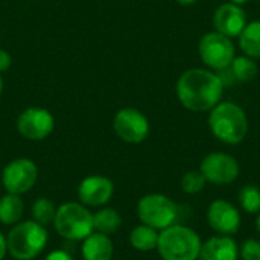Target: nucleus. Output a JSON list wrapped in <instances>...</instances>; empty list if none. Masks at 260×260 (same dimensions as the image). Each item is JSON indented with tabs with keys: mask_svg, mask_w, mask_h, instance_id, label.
Returning <instances> with one entry per match:
<instances>
[{
	"mask_svg": "<svg viewBox=\"0 0 260 260\" xmlns=\"http://www.w3.org/2000/svg\"><path fill=\"white\" fill-rule=\"evenodd\" d=\"M256 229H257V233L260 235V212L257 213V218H256Z\"/></svg>",
	"mask_w": 260,
	"mask_h": 260,
	"instance_id": "c756f323",
	"label": "nucleus"
},
{
	"mask_svg": "<svg viewBox=\"0 0 260 260\" xmlns=\"http://www.w3.org/2000/svg\"><path fill=\"white\" fill-rule=\"evenodd\" d=\"M2 90H3V79H2V76H0V94H2Z\"/></svg>",
	"mask_w": 260,
	"mask_h": 260,
	"instance_id": "2f4dec72",
	"label": "nucleus"
},
{
	"mask_svg": "<svg viewBox=\"0 0 260 260\" xmlns=\"http://www.w3.org/2000/svg\"><path fill=\"white\" fill-rule=\"evenodd\" d=\"M201 245L195 230L174 224L160 232L157 251L163 260H198Z\"/></svg>",
	"mask_w": 260,
	"mask_h": 260,
	"instance_id": "7ed1b4c3",
	"label": "nucleus"
},
{
	"mask_svg": "<svg viewBox=\"0 0 260 260\" xmlns=\"http://www.w3.org/2000/svg\"><path fill=\"white\" fill-rule=\"evenodd\" d=\"M53 116L44 108H27L17 119V129L27 140H43L53 131Z\"/></svg>",
	"mask_w": 260,
	"mask_h": 260,
	"instance_id": "9b49d317",
	"label": "nucleus"
},
{
	"mask_svg": "<svg viewBox=\"0 0 260 260\" xmlns=\"http://www.w3.org/2000/svg\"><path fill=\"white\" fill-rule=\"evenodd\" d=\"M114 193V184L104 175H91L81 181L78 187V198L81 204L90 207L105 206Z\"/></svg>",
	"mask_w": 260,
	"mask_h": 260,
	"instance_id": "ddd939ff",
	"label": "nucleus"
},
{
	"mask_svg": "<svg viewBox=\"0 0 260 260\" xmlns=\"http://www.w3.org/2000/svg\"><path fill=\"white\" fill-rule=\"evenodd\" d=\"M239 47L247 56L260 58V20L247 23L239 35Z\"/></svg>",
	"mask_w": 260,
	"mask_h": 260,
	"instance_id": "6ab92c4d",
	"label": "nucleus"
},
{
	"mask_svg": "<svg viewBox=\"0 0 260 260\" xmlns=\"http://www.w3.org/2000/svg\"><path fill=\"white\" fill-rule=\"evenodd\" d=\"M158 235L160 232L149 227V225H137L131 230L129 233V244L133 248L148 253L152 250H157V244H158Z\"/></svg>",
	"mask_w": 260,
	"mask_h": 260,
	"instance_id": "f3484780",
	"label": "nucleus"
},
{
	"mask_svg": "<svg viewBox=\"0 0 260 260\" xmlns=\"http://www.w3.org/2000/svg\"><path fill=\"white\" fill-rule=\"evenodd\" d=\"M56 209L58 207H55L53 201H50L49 198H38L32 206V219L46 227L53 222Z\"/></svg>",
	"mask_w": 260,
	"mask_h": 260,
	"instance_id": "5701e85b",
	"label": "nucleus"
},
{
	"mask_svg": "<svg viewBox=\"0 0 260 260\" xmlns=\"http://www.w3.org/2000/svg\"><path fill=\"white\" fill-rule=\"evenodd\" d=\"M207 222L218 235L233 236L241 227V213L233 203L216 200L207 209Z\"/></svg>",
	"mask_w": 260,
	"mask_h": 260,
	"instance_id": "f8f14e48",
	"label": "nucleus"
},
{
	"mask_svg": "<svg viewBox=\"0 0 260 260\" xmlns=\"http://www.w3.org/2000/svg\"><path fill=\"white\" fill-rule=\"evenodd\" d=\"M114 133L126 143H142L149 134V122L136 108H122L113 120Z\"/></svg>",
	"mask_w": 260,
	"mask_h": 260,
	"instance_id": "9d476101",
	"label": "nucleus"
},
{
	"mask_svg": "<svg viewBox=\"0 0 260 260\" xmlns=\"http://www.w3.org/2000/svg\"><path fill=\"white\" fill-rule=\"evenodd\" d=\"M198 0H177V3L178 5H183V6H190V5H193V3H197Z\"/></svg>",
	"mask_w": 260,
	"mask_h": 260,
	"instance_id": "c85d7f7f",
	"label": "nucleus"
},
{
	"mask_svg": "<svg viewBox=\"0 0 260 260\" xmlns=\"http://www.w3.org/2000/svg\"><path fill=\"white\" fill-rule=\"evenodd\" d=\"M38 169L29 158H15L9 161L2 172V184L6 193H27L37 183Z\"/></svg>",
	"mask_w": 260,
	"mask_h": 260,
	"instance_id": "6e6552de",
	"label": "nucleus"
},
{
	"mask_svg": "<svg viewBox=\"0 0 260 260\" xmlns=\"http://www.w3.org/2000/svg\"><path fill=\"white\" fill-rule=\"evenodd\" d=\"M239 257L242 260H260V241L247 239L239 247Z\"/></svg>",
	"mask_w": 260,
	"mask_h": 260,
	"instance_id": "393cba45",
	"label": "nucleus"
},
{
	"mask_svg": "<svg viewBox=\"0 0 260 260\" xmlns=\"http://www.w3.org/2000/svg\"><path fill=\"white\" fill-rule=\"evenodd\" d=\"M232 3H236V5H244V3H247L248 0H230Z\"/></svg>",
	"mask_w": 260,
	"mask_h": 260,
	"instance_id": "7c9ffc66",
	"label": "nucleus"
},
{
	"mask_svg": "<svg viewBox=\"0 0 260 260\" xmlns=\"http://www.w3.org/2000/svg\"><path fill=\"white\" fill-rule=\"evenodd\" d=\"M206 178L200 171H189L181 178V189L187 195H197L206 187Z\"/></svg>",
	"mask_w": 260,
	"mask_h": 260,
	"instance_id": "b1692460",
	"label": "nucleus"
},
{
	"mask_svg": "<svg viewBox=\"0 0 260 260\" xmlns=\"http://www.w3.org/2000/svg\"><path fill=\"white\" fill-rule=\"evenodd\" d=\"M47 239L46 227L34 219L17 222L6 236L8 253L15 260L35 259L47 245Z\"/></svg>",
	"mask_w": 260,
	"mask_h": 260,
	"instance_id": "20e7f679",
	"label": "nucleus"
},
{
	"mask_svg": "<svg viewBox=\"0 0 260 260\" xmlns=\"http://www.w3.org/2000/svg\"><path fill=\"white\" fill-rule=\"evenodd\" d=\"M137 216L142 224L158 232L175 224L178 218V206L166 195L149 193L137 203Z\"/></svg>",
	"mask_w": 260,
	"mask_h": 260,
	"instance_id": "423d86ee",
	"label": "nucleus"
},
{
	"mask_svg": "<svg viewBox=\"0 0 260 260\" xmlns=\"http://www.w3.org/2000/svg\"><path fill=\"white\" fill-rule=\"evenodd\" d=\"M44 260H73V257L67 253V251H62V250H55L52 253H49L46 256Z\"/></svg>",
	"mask_w": 260,
	"mask_h": 260,
	"instance_id": "bb28decb",
	"label": "nucleus"
},
{
	"mask_svg": "<svg viewBox=\"0 0 260 260\" xmlns=\"http://www.w3.org/2000/svg\"><path fill=\"white\" fill-rule=\"evenodd\" d=\"M239 247L232 236L216 235L201 245L198 260H238Z\"/></svg>",
	"mask_w": 260,
	"mask_h": 260,
	"instance_id": "2eb2a0df",
	"label": "nucleus"
},
{
	"mask_svg": "<svg viewBox=\"0 0 260 260\" xmlns=\"http://www.w3.org/2000/svg\"><path fill=\"white\" fill-rule=\"evenodd\" d=\"M11 64H12L11 55H9L6 50L0 49V73H2V72H6V70L11 67Z\"/></svg>",
	"mask_w": 260,
	"mask_h": 260,
	"instance_id": "a878e982",
	"label": "nucleus"
},
{
	"mask_svg": "<svg viewBox=\"0 0 260 260\" xmlns=\"http://www.w3.org/2000/svg\"><path fill=\"white\" fill-rule=\"evenodd\" d=\"M56 233L67 241H84L94 232L93 213L79 203H64L53 219Z\"/></svg>",
	"mask_w": 260,
	"mask_h": 260,
	"instance_id": "39448f33",
	"label": "nucleus"
},
{
	"mask_svg": "<svg viewBox=\"0 0 260 260\" xmlns=\"http://www.w3.org/2000/svg\"><path fill=\"white\" fill-rule=\"evenodd\" d=\"M24 204L20 195L6 193L0 198V222L5 225H15L23 216Z\"/></svg>",
	"mask_w": 260,
	"mask_h": 260,
	"instance_id": "a211bd4d",
	"label": "nucleus"
},
{
	"mask_svg": "<svg viewBox=\"0 0 260 260\" xmlns=\"http://www.w3.org/2000/svg\"><path fill=\"white\" fill-rule=\"evenodd\" d=\"M209 128L222 143L238 145L248 134V119L239 105L233 102H221L210 110Z\"/></svg>",
	"mask_w": 260,
	"mask_h": 260,
	"instance_id": "f03ea898",
	"label": "nucleus"
},
{
	"mask_svg": "<svg viewBox=\"0 0 260 260\" xmlns=\"http://www.w3.org/2000/svg\"><path fill=\"white\" fill-rule=\"evenodd\" d=\"M113 242L110 236L93 232L82 241V257L84 260H111L113 259Z\"/></svg>",
	"mask_w": 260,
	"mask_h": 260,
	"instance_id": "dca6fc26",
	"label": "nucleus"
},
{
	"mask_svg": "<svg viewBox=\"0 0 260 260\" xmlns=\"http://www.w3.org/2000/svg\"><path fill=\"white\" fill-rule=\"evenodd\" d=\"M213 24L216 32L229 38H235L239 37L247 26V14L241 8V5L229 2L216 9L213 15Z\"/></svg>",
	"mask_w": 260,
	"mask_h": 260,
	"instance_id": "4468645a",
	"label": "nucleus"
},
{
	"mask_svg": "<svg viewBox=\"0 0 260 260\" xmlns=\"http://www.w3.org/2000/svg\"><path fill=\"white\" fill-rule=\"evenodd\" d=\"M230 70L235 76V81L245 84L257 76L259 67L253 58L244 55V56H235L233 62L230 64Z\"/></svg>",
	"mask_w": 260,
	"mask_h": 260,
	"instance_id": "412c9836",
	"label": "nucleus"
},
{
	"mask_svg": "<svg viewBox=\"0 0 260 260\" xmlns=\"http://www.w3.org/2000/svg\"><path fill=\"white\" fill-rule=\"evenodd\" d=\"M122 225V218L117 210L111 207H104L93 213V227L94 232L102 233V235H113L116 233Z\"/></svg>",
	"mask_w": 260,
	"mask_h": 260,
	"instance_id": "aec40b11",
	"label": "nucleus"
},
{
	"mask_svg": "<svg viewBox=\"0 0 260 260\" xmlns=\"http://www.w3.org/2000/svg\"><path fill=\"white\" fill-rule=\"evenodd\" d=\"M200 172L207 183L224 186L232 184L239 177L241 168L238 160L225 152H212L204 157L200 165Z\"/></svg>",
	"mask_w": 260,
	"mask_h": 260,
	"instance_id": "1a4fd4ad",
	"label": "nucleus"
},
{
	"mask_svg": "<svg viewBox=\"0 0 260 260\" xmlns=\"http://www.w3.org/2000/svg\"><path fill=\"white\" fill-rule=\"evenodd\" d=\"M8 253V245H6V238L0 233V260L5 259Z\"/></svg>",
	"mask_w": 260,
	"mask_h": 260,
	"instance_id": "cd10ccee",
	"label": "nucleus"
},
{
	"mask_svg": "<svg viewBox=\"0 0 260 260\" xmlns=\"http://www.w3.org/2000/svg\"><path fill=\"white\" fill-rule=\"evenodd\" d=\"M239 206L247 213H259L260 212V187L254 184L244 186L238 193Z\"/></svg>",
	"mask_w": 260,
	"mask_h": 260,
	"instance_id": "4be33fe9",
	"label": "nucleus"
},
{
	"mask_svg": "<svg viewBox=\"0 0 260 260\" xmlns=\"http://www.w3.org/2000/svg\"><path fill=\"white\" fill-rule=\"evenodd\" d=\"M224 88L218 73L206 69H190L178 78L177 96L184 108L204 113L219 104Z\"/></svg>",
	"mask_w": 260,
	"mask_h": 260,
	"instance_id": "f257e3e1",
	"label": "nucleus"
},
{
	"mask_svg": "<svg viewBox=\"0 0 260 260\" xmlns=\"http://www.w3.org/2000/svg\"><path fill=\"white\" fill-rule=\"evenodd\" d=\"M198 52L204 64L213 70H222L230 67L236 56L235 44L232 38L219 34V32H209L206 34L198 46Z\"/></svg>",
	"mask_w": 260,
	"mask_h": 260,
	"instance_id": "0eeeda50",
	"label": "nucleus"
}]
</instances>
